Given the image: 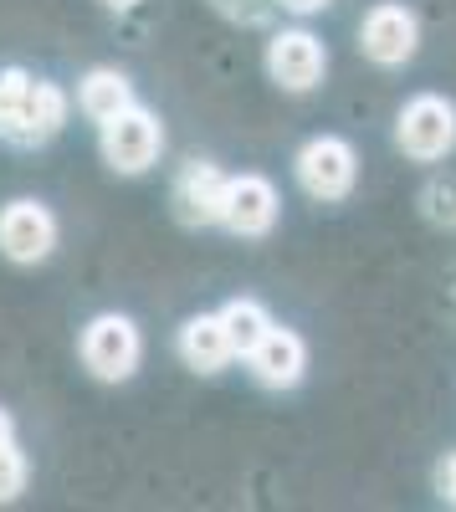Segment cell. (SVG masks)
Segmentation results:
<instances>
[{"label":"cell","mask_w":456,"mask_h":512,"mask_svg":"<svg viewBox=\"0 0 456 512\" xmlns=\"http://www.w3.org/2000/svg\"><path fill=\"white\" fill-rule=\"evenodd\" d=\"M359 47H364L369 62H380V67H405L410 57H416V47H421V26H416V16H410L405 6L385 0V6H375L364 16Z\"/></svg>","instance_id":"8992f818"},{"label":"cell","mask_w":456,"mask_h":512,"mask_svg":"<svg viewBox=\"0 0 456 512\" xmlns=\"http://www.w3.org/2000/svg\"><path fill=\"white\" fill-rule=\"evenodd\" d=\"M226 190H231V175H221L216 164H185V175L175 180V210L180 221L190 226H211L226 216Z\"/></svg>","instance_id":"9c48e42d"},{"label":"cell","mask_w":456,"mask_h":512,"mask_svg":"<svg viewBox=\"0 0 456 512\" xmlns=\"http://www.w3.org/2000/svg\"><path fill=\"white\" fill-rule=\"evenodd\" d=\"M26 451L16 446V436L11 441H0V502H16L21 492H26Z\"/></svg>","instance_id":"9a60e30c"},{"label":"cell","mask_w":456,"mask_h":512,"mask_svg":"<svg viewBox=\"0 0 456 512\" xmlns=\"http://www.w3.org/2000/svg\"><path fill=\"white\" fill-rule=\"evenodd\" d=\"M77 108L103 128V123L118 118L123 108H134V82L123 77L118 67H93L88 77L77 82Z\"/></svg>","instance_id":"4fadbf2b"},{"label":"cell","mask_w":456,"mask_h":512,"mask_svg":"<svg viewBox=\"0 0 456 512\" xmlns=\"http://www.w3.org/2000/svg\"><path fill=\"white\" fill-rule=\"evenodd\" d=\"M57 246V216L41 200H11L0 205V256H11L16 267L47 262Z\"/></svg>","instance_id":"277c9868"},{"label":"cell","mask_w":456,"mask_h":512,"mask_svg":"<svg viewBox=\"0 0 456 512\" xmlns=\"http://www.w3.org/2000/svg\"><path fill=\"white\" fill-rule=\"evenodd\" d=\"M441 492H446V502H456V451H451L446 466H441Z\"/></svg>","instance_id":"e0dca14e"},{"label":"cell","mask_w":456,"mask_h":512,"mask_svg":"<svg viewBox=\"0 0 456 512\" xmlns=\"http://www.w3.org/2000/svg\"><path fill=\"white\" fill-rule=\"evenodd\" d=\"M103 6H113V11H129V6H134V0H103Z\"/></svg>","instance_id":"d6986e66"},{"label":"cell","mask_w":456,"mask_h":512,"mask_svg":"<svg viewBox=\"0 0 456 512\" xmlns=\"http://www.w3.org/2000/svg\"><path fill=\"white\" fill-rule=\"evenodd\" d=\"M282 11H293V16H313V11H323V6H334V0H277Z\"/></svg>","instance_id":"2e32d148"},{"label":"cell","mask_w":456,"mask_h":512,"mask_svg":"<svg viewBox=\"0 0 456 512\" xmlns=\"http://www.w3.org/2000/svg\"><path fill=\"white\" fill-rule=\"evenodd\" d=\"M180 359L200 374H216L236 359V344H231V333H226V318L221 313H200L180 328Z\"/></svg>","instance_id":"7c38bea8"},{"label":"cell","mask_w":456,"mask_h":512,"mask_svg":"<svg viewBox=\"0 0 456 512\" xmlns=\"http://www.w3.org/2000/svg\"><path fill=\"white\" fill-rule=\"evenodd\" d=\"M359 180V154L334 139V134H323V139H308L298 149V185L313 195V200H344Z\"/></svg>","instance_id":"5b68a950"},{"label":"cell","mask_w":456,"mask_h":512,"mask_svg":"<svg viewBox=\"0 0 456 512\" xmlns=\"http://www.w3.org/2000/svg\"><path fill=\"white\" fill-rule=\"evenodd\" d=\"M277 190H272V180H262V175H236L231 180V190H226V216H221V226H231L236 236H267L272 226H277Z\"/></svg>","instance_id":"30bf717a"},{"label":"cell","mask_w":456,"mask_h":512,"mask_svg":"<svg viewBox=\"0 0 456 512\" xmlns=\"http://www.w3.org/2000/svg\"><path fill=\"white\" fill-rule=\"evenodd\" d=\"M67 93L57 88V82H47V77H31V88H26V98H21V113H16V123H11V144H47V139H57L62 128H67Z\"/></svg>","instance_id":"ba28073f"},{"label":"cell","mask_w":456,"mask_h":512,"mask_svg":"<svg viewBox=\"0 0 456 512\" xmlns=\"http://www.w3.org/2000/svg\"><path fill=\"white\" fill-rule=\"evenodd\" d=\"M103 159L118 169V175H144V169L159 159V149H164V128H159V118L149 113V108H123L118 118H108L103 123Z\"/></svg>","instance_id":"7a4b0ae2"},{"label":"cell","mask_w":456,"mask_h":512,"mask_svg":"<svg viewBox=\"0 0 456 512\" xmlns=\"http://www.w3.org/2000/svg\"><path fill=\"white\" fill-rule=\"evenodd\" d=\"M267 72L287 93H308L328 72V52H323V41L313 31H277L267 41Z\"/></svg>","instance_id":"52a82bcc"},{"label":"cell","mask_w":456,"mask_h":512,"mask_svg":"<svg viewBox=\"0 0 456 512\" xmlns=\"http://www.w3.org/2000/svg\"><path fill=\"white\" fill-rule=\"evenodd\" d=\"M11 436H16V425H11V415H6V410H0V441H11Z\"/></svg>","instance_id":"ac0fdd59"},{"label":"cell","mask_w":456,"mask_h":512,"mask_svg":"<svg viewBox=\"0 0 456 512\" xmlns=\"http://www.w3.org/2000/svg\"><path fill=\"white\" fill-rule=\"evenodd\" d=\"M252 359V374L267 384V390H293V384L303 379V369H308V349H303V338L293 333V328H267V338L246 354Z\"/></svg>","instance_id":"8fae6325"},{"label":"cell","mask_w":456,"mask_h":512,"mask_svg":"<svg viewBox=\"0 0 456 512\" xmlns=\"http://www.w3.org/2000/svg\"><path fill=\"white\" fill-rule=\"evenodd\" d=\"M144 359V338L134 328V318H123V313H103L93 318L88 328H82V364H88L98 379L118 384V379H129Z\"/></svg>","instance_id":"6da1fadb"},{"label":"cell","mask_w":456,"mask_h":512,"mask_svg":"<svg viewBox=\"0 0 456 512\" xmlns=\"http://www.w3.org/2000/svg\"><path fill=\"white\" fill-rule=\"evenodd\" d=\"M395 144L410 159H446L456 149V108L436 93L410 98L400 108V123H395Z\"/></svg>","instance_id":"3957f363"},{"label":"cell","mask_w":456,"mask_h":512,"mask_svg":"<svg viewBox=\"0 0 456 512\" xmlns=\"http://www.w3.org/2000/svg\"><path fill=\"white\" fill-rule=\"evenodd\" d=\"M221 318H226V333H231L236 354H252L272 328V318H267V308L257 303V297H236V303L221 308Z\"/></svg>","instance_id":"5bb4252c"}]
</instances>
